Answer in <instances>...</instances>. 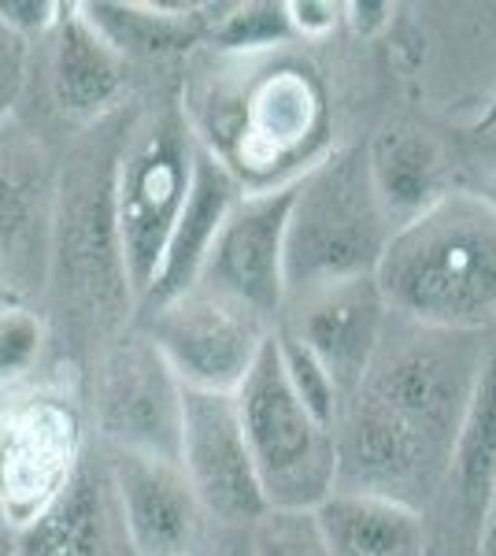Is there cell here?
<instances>
[{"label":"cell","mask_w":496,"mask_h":556,"mask_svg":"<svg viewBox=\"0 0 496 556\" xmlns=\"http://www.w3.org/2000/svg\"><path fill=\"white\" fill-rule=\"evenodd\" d=\"M222 56V52H219ZM193 138L245 186V193L296 182L327 152V93L311 67L282 49L222 56L182 104Z\"/></svg>","instance_id":"6da1fadb"},{"label":"cell","mask_w":496,"mask_h":556,"mask_svg":"<svg viewBox=\"0 0 496 556\" xmlns=\"http://www.w3.org/2000/svg\"><path fill=\"white\" fill-rule=\"evenodd\" d=\"M385 308L427 330L478 334L496 323V204L441 193L390 235L374 271Z\"/></svg>","instance_id":"7a4b0ae2"},{"label":"cell","mask_w":496,"mask_h":556,"mask_svg":"<svg viewBox=\"0 0 496 556\" xmlns=\"http://www.w3.org/2000/svg\"><path fill=\"white\" fill-rule=\"evenodd\" d=\"M393 219L374 190L367 146H338L296 178L285 223V301L348 278H371Z\"/></svg>","instance_id":"3957f363"},{"label":"cell","mask_w":496,"mask_h":556,"mask_svg":"<svg viewBox=\"0 0 496 556\" xmlns=\"http://www.w3.org/2000/svg\"><path fill=\"white\" fill-rule=\"evenodd\" d=\"M233 405L267 513L311 516L338 486V450L333 430L322 427L285 382L275 334L233 390Z\"/></svg>","instance_id":"277c9868"},{"label":"cell","mask_w":496,"mask_h":556,"mask_svg":"<svg viewBox=\"0 0 496 556\" xmlns=\"http://www.w3.org/2000/svg\"><path fill=\"white\" fill-rule=\"evenodd\" d=\"M482 356V342L453 330L415 327V334H400L396 342L385 334L352 397L371 405L448 468L459 416L471 397Z\"/></svg>","instance_id":"5b68a950"},{"label":"cell","mask_w":496,"mask_h":556,"mask_svg":"<svg viewBox=\"0 0 496 556\" xmlns=\"http://www.w3.org/2000/svg\"><path fill=\"white\" fill-rule=\"evenodd\" d=\"M196 138L182 108H170L145 119L112 172V227L119 241L123 275L133 301L145 298L156 278L160 256L170 238L178 212L186 204L193 178Z\"/></svg>","instance_id":"8992f818"},{"label":"cell","mask_w":496,"mask_h":556,"mask_svg":"<svg viewBox=\"0 0 496 556\" xmlns=\"http://www.w3.org/2000/svg\"><path fill=\"white\" fill-rule=\"evenodd\" d=\"M275 334L267 319L212 290H189L178 301L141 316V338L186 390L233 393Z\"/></svg>","instance_id":"52a82bcc"},{"label":"cell","mask_w":496,"mask_h":556,"mask_svg":"<svg viewBox=\"0 0 496 556\" xmlns=\"http://www.w3.org/2000/svg\"><path fill=\"white\" fill-rule=\"evenodd\" d=\"M178 468L212 527L249 531L267 516L233 393H204L182 386Z\"/></svg>","instance_id":"ba28073f"},{"label":"cell","mask_w":496,"mask_h":556,"mask_svg":"<svg viewBox=\"0 0 496 556\" xmlns=\"http://www.w3.org/2000/svg\"><path fill=\"white\" fill-rule=\"evenodd\" d=\"M293 190L296 182L241 193V201L222 219L196 282L201 290L256 312L270 327L285 304V223H290Z\"/></svg>","instance_id":"9c48e42d"},{"label":"cell","mask_w":496,"mask_h":556,"mask_svg":"<svg viewBox=\"0 0 496 556\" xmlns=\"http://www.w3.org/2000/svg\"><path fill=\"white\" fill-rule=\"evenodd\" d=\"M282 312L290 316L275 327L290 330L296 342L327 367L341 393V405H345L364 382L385 338V323H390V308H385L374 275L301 293V298L285 301Z\"/></svg>","instance_id":"30bf717a"},{"label":"cell","mask_w":496,"mask_h":556,"mask_svg":"<svg viewBox=\"0 0 496 556\" xmlns=\"http://www.w3.org/2000/svg\"><path fill=\"white\" fill-rule=\"evenodd\" d=\"M101 430L112 450L178 464L182 386L145 338L119 345L104 367Z\"/></svg>","instance_id":"8fae6325"},{"label":"cell","mask_w":496,"mask_h":556,"mask_svg":"<svg viewBox=\"0 0 496 556\" xmlns=\"http://www.w3.org/2000/svg\"><path fill=\"white\" fill-rule=\"evenodd\" d=\"M107 482L133 556L201 553L207 545L212 523L178 464L112 450Z\"/></svg>","instance_id":"7c38bea8"},{"label":"cell","mask_w":496,"mask_h":556,"mask_svg":"<svg viewBox=\"0 0 496 556\" xmlns=\"http://www.w3.org/2000/svg\"><path fill=\"white\" fill-rule=\"evenodd\" d=\"M75 464V419L63 405L38 397L0 412V508L15 527L56 497Z\"/></svg>","instance_id":"4fadbf2b"},{"label":"cell","mask_w":496,"mask_h":556,"mask_svg":"<svg viewBox=\"0 0 496 556\" xmlns=\"http://www.w3.org/2000/svg\"><path fill=\"white\" fill-rule=\"evenodd\" d=\"M245 186L233 178L219 160L207 152L201 141H196L193 152V178H189V193L186 204L178 212L175 227H170V238L164 245V256H160L156 278L141 298V316L164 308V304L178 301L182 293L196 290L204 271V260L212 253V241L219 235L222 219L230 215L233 204L241 201Z\"/></svg>","instance_id":"5bb4252c"},{"label":"cell","mask_w":496,"mask_h":556,"mask_svg":"<svg viewBox=\"0 0 496 556\" xmlns=\"http://www.w3.org/2000/svg\"><path fill=\"white\" fill-rule=\"evenodd\" d=\"M119 523L107 471L78 460L63 490L15 534V556H119ZM130 553V549H126Z\"/></svg>","instance_id":"9a60e30c"},{"label":"cell","mask_w":496,"mask_h":556,"mask_svg":"<svg viewBox=\"0 0 496 556\" xmlns=\"http://www.w3.org/2000/svg\"><path fill=\"white\" fill-rule=\"evenodd\" d=\"M52 97L63 115L97 119L123 101L130 64L93 30L78 4H60L52 26Z\"/></svg>","instance_id":"2e32d148"},{"label":"cell","mask_w":496,"mask_h":556,"mask_svg":"<svg viewBox=\"0 0 496 556\" xmlns=\"http://www.w3.org/2000/svg\"><path fill=\"white\" fill-rule=\"evenodd\" d=\"M82 20L130 64V60L178 56L207 38L222 4L193 0H89L78 4Z\"/></svg>","instance_id":"e0dca14e"},{"label":"cell","mask_w":496,"mask_h":556,"mask_svg":"<svg viewBox=\"0 0 496 556\" xmlns=\"http://www.w3.org/2000/svg\"><path fill=\"white\" fill-rule=\"evenodd\" d=\"M311 519L327 556H427V519L400 501L333 490Z\"/></svg>","instance_id":"ac0fdd59"},{"label":"cell","mask_w":496,"mask_h":556,"mask_svg":"<svg viewBox=\"0 0 496 556\" xmlns=\"http://www.w3.org/2000/svg\"><path fill=\"white\" fill-rule=\"evenodd\" d=\"M445 482L456 490L467 523L482 538V523L496 490V345L485 349L471 397H467V408L459 416Z\"/></svg>","instance_id":"d6986e66"},{"label":"cell","mask_w":496,"mask_h":556,"mask_svg":"<svg viewBox=\"0 0 496 556\" xmlns=\"http://www.w3.org/2000/svg\"><path fill=\"white\" fill-rule=\"evenodd\" d=\"M374 190L382 197L393 230L437 201V146L419 130L390 127L367 146Z\"/></svg>","instance_id":"ffe728a7"},{"label":"cell","mask_w":496,"mask_h":556,"mask_svg":"<svg viewBox=\"0 0 496 556\" xmlns=\"http://www.w3.org/2000/svg\"><path fill=\"white\" fill-rule=\"evenodd\" d=\"M293 38L285 4H230L222 15H215L207 41L222 56H256V52H275Z\"/></svg>","instance_id":"44dd1931"},{"label":"cell","mask_w":496,"mask_h":556,"mask_svg":"<svg viewBox=\"0 0 496 556\" xmlns=\"http://www.w3.org/2000/svg\"><path fill=\"white\" fill-rule=\"evenodd\" d=\"M275 349H278V364H282V375H285V382H290V390L296 393V401H301L322 427L333 430L338 412H341V393L327 375V367L315 361L308 349L282 327H275Z\"/></svg>","instance_id":"7402d4cb"},{"label":"cell","mask_w":496,"mask_h":556,"mask_svg":"<svg viewBox=\"0 0 496 556\" xmlns=\"http://www.w3.org/2000/svg\"><path fill=\"white\" fill-rule=\"evenodd\" d=\"M38 212L41 204L38 193H34V182L20 167H8L0 160V282H8V260L23 256V249L30 245L34 230H38Z\"/></svg>","instance_id":"603a6c76"},{"label":"cell","mask_w":496,"mask_h":556,"mask_svg":"<svg viewBox=\"0 0 496 556\" xmlns=\"http://www.w3.org/2000/svg\"><path fill=\"white\" fill-rule=\"evenodd\" d=\"M44 323L26 304L0 312V386L20 382L41 356Z\"/></svg>","instance_id":"cb8c5ba5"},{"label":"cell","mask_w":496,"mask_h":556,"mask_svg":"<svg viewBox=\"0 0 496 556\" xmlns=\"http://www.w3.org/2000/svg\"><path fill=\"white\" fill-rule=\"evenodd\" d=\"M252 556H327L311 516L267 513L249 527Z\"/></svg>","instance_id":"d4e9b609"},{"label":"cell","mask_w":496,"mask_h":556,"mask_svg":"<svg viewBox=\"0 0 496 556\" xmlns=\"http://www.w3.org/2000/svg\"><path fill=\"white\" fill-rule=\"evenodd\" d=\"M26 38H20L15 30H8L0 23V119L15 108L23 93V83H26Z\"/></svg>","instance_id":"484cf974"},{"label":"cell","mask_w":496,"mask_h":556,"mask_svg":"<svg viewBox=\"0 0 496 556\" xmlns=\"http://www.w3.org/2000/svg\"><path fill=\"white\" fill-rule=\"evenodd\" d=\"M60 20L56 0H0V23L30 41V34H49Z\"/></svg>","instance_id":"4316f807"},{"label":"cell","mask_w":496,"mask_h":556,"mask_svg":"<svg viewBox=\"0 0 496 556\" xmlns=\"http://www.w3.org/2000/svg\"><path fill=\"white\" fill-rule=\"evenodd\" d=\"M285 15H290V30L296 38H327L330 30H338L341 23V4H327V0H293L285 4Z\"/></svg>","instance_id":"83f0119b"},{"label":"cell","mask_w":496,"mask_h":556,"mask_svg":"<svg viewBox=\"0 0 496 556\" xmlns=\"http://www.w3.org/2000/svg\"><path fill=\"white\" fill-rule=\"evenodd\" d=\"M341 23H348L356 34L374 38L378 30L393 23V4H374V0H356V4H341Z\"/></svg>","instance_id":"f1b7e54d"},{"label":"cell","mask_w":496,"mask_h":556,"mask_svg":"<svg viewBox=\"0 0 496 556\" xmlns=\"http://www.w3.org/2000/svg\"><path fill=\"white\" fill-rule=\"evenodd\" d=\"M204 556H252V538H249V531L215 527L212 549H204Z\"/></svg>","instance_id":"f546056e"},{"label":"cell","mask_w":496,"mask_h":556,"mask_svg":"<svg viewBox=\"0 0 496 556\" xmlns=\"http://www.w3.org/2000/svg\"><path fill=\"white\" fill-rule=\"evenodd\" d=\"M478 556H496V490L489 501V513H485L482 538H478Z\"/></svg>","instance_id":"4dcf8cb0"},{"label":"cell","mask_w":496,"mask_h":556,"mask_svg":"<svg viewBox=\"0 0 496 556\" xmlns=\"http://www.w3.org/2000/svg\"><path fill=\"white\" fill-rule=\"evenodd\" d=\"M15 304H23L20 290H15V286H8V282H0V312L15 308Z\"/></svg>","instance_id":"1f68e13d"},{"label":"cell","mask_w":496,"mask_h":556,"mask_svg":"<svg viewBox=\"0 0 496 556\" xmlns=\"http://www.w3.org/2000/svg\"><path fill=\"white\" fill-rule=\"evenodd\" d=\"M478 130H485V134L496 130V97L489 101V108H485V115H482V119H478Z\"/></svg>","instance_id":"d6a6232c"},{"label":"cell","mask_w":496,"mask_h":556,"mask_svg":"<svg viewBox=\"0 0 496 556\" xmlns=\"http://www.w3.org/2000/svg\"><path fill=\"white\" fill-rule=\"evenodd\" d=\"M0 556H15V545L8 538H0Z\"/></svg>","instance_id":"836d02e7"},{"label":"cell","mask_w":496,"mask_h":556,"mask_svg":"<svg viewBox=\"0 0 496 556\" xmlns=\"http://www.w3.org/2000/svg\"><path fill=\"white\" fill-rule=\"evenodd\" d=\"M178 556H204V549L201 553H178Z\"/></svg>","instance_id":"e575fe53"}]
</instances>
